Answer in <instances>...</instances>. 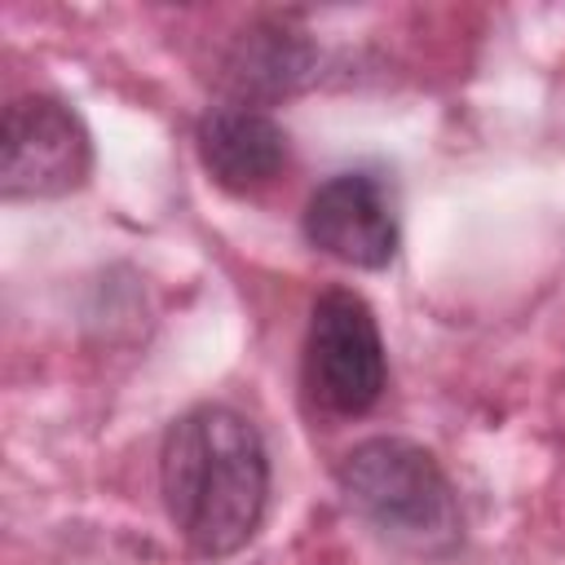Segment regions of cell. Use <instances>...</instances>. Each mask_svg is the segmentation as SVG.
I'll return each instance as SVG.
<instances>
[{"mask_svg":"<svg viewBox=\"0 0 565 565\" xmlns=\"http://www.w3.org/2000/svg\"><path fill=\"white\" fill-rule=\"evenodd\" d=\"M159 494L168 521L199 556H234L256 539L269 503L260 428L221 402L190 406L163 433Z\"/></svg>","mask_w":565,"mask_h":565,"instance_id":"6da1fadb","label":"cell"},{"mask_svg":"<svg viewBox=\"0 0 565 565\" xmlns=\"http://www.w3.org/2000/svg\"><path fill=\"white\" fill-rule=\"evenodd\" d=\"M344 503L411 556H450L463 543V512L441 463L406 437H366L335 468Z\"/></svg>","mask_w":565,"mask_h":565,"instance_id":"7a4b0ae2","label":"cell"},{"mask_svg":"<svg viewBox=\"0 0 565 565\" xmlns=\"http://www.w3.org/2000/svg\"><path fill=\"white\" fill-rule=\"evenodd\" d=\"M388 384L384 335L358 291L331 287L309 309L305 388L331 415H366Z\"/></svg>","mask_w":565,"mask_h":565,"instance_id":"3957f363","label":"cell"},{"mask_svg":"<svg viewBox=\"0 0 565 565\" xmlns=\"http://www.w3.org/2000/svg\"><path fill=\"white\" fill-rule=\"evenodd\" d=\"M93 172V137L84 119L49 97L26 93L4 106L0 119V194L22 199H62L79 190Z\"/></svg>","mask_w":565,"mask_h":565,"instance_id":"277c9868","label":"cell"},{"mask_svg":"<svg viewBox=\"0 0 565 565\" xmlns=\"http://www.w3.org/2000/svg\"><path fill=\"white\" fill-rule=\"evenodd\" d=\"M305 238L353 269H384L397 256L393 194L375 172H335L305 203Z\"/></svg>","mask_w":565,"mask_h":565,"instance_id":"5b68a950","label":"cell"},{"mask_svg":"<svg viewBox=\"0 0 565 565\" xmlns=\"http://www.w3.org/2000/svg\"><path fill=\"white\" fill-rule=\"evenodd\" d=\"M194 146L207 177L234 194L269 185L287 163V132L265 110L243 102L207 110L194 128Z\"/></svg>","mask_w":565,"mask_h":565,"instance_id":"8992f818","label":"cell"},{"mask_svg":"<svg viewBox=\"0 0 565 565\" xmlns=\"http://www.w3.org/2000/svg\"><path fill=\"white\" fill-rule=\"evenodd\" d=\"M313 66L318 53L300 31L282 22H260L234 40L221 71L238 97H287L313 79Z\"/></svg>","mask_w":565,"mask_h":565,"instance_id":"52a82bcc","label":"cell"}]
</instances>
